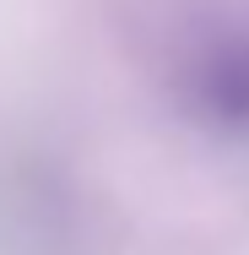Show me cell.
Returning a JSON list of instances; mask_svg holds the SVG:
<instances>
[{
    "label": "cell",
    "mask_w": 249,
    "mask_h": 255,
    "mask_svg": "<svg viewBox=\"0 0 249 255\" xmlns=\"http://www.w3.org/2000/svg\"><path fill=\"white\" fill-rule=\"evenodd\" d=\"M173 98L206 136L249 147V22H217L179 54Z\"/></svg>",
    "instance_id": "6da1fadb"
}]
</instances>
